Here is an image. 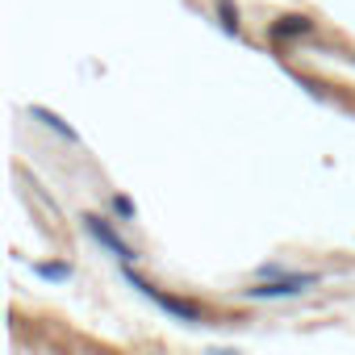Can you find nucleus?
Listing matches in <instances>:
<instances>
[{
    "instance_id": "3",
    "label": "nucleus",
    "mask_w": 355,
    "mask_h": 355,
    "mask_svg": "<svg viewBox=\"0 0 355 355\" xmlns=\"http://www.w3.org/2000/svg\"><path fill=\"white\" fill-rule=\"evenodd\" d=\"M84 222H88V230H92V234H96V239H101V243H105V247L121 259V263H130V259H134V251H130V247H125V243L109 230V222H105V218H84Z\"/></svg>"
},
{
    "instance_id": "4",
    "label": "nucleus",
    "mask_w": 355,
    "mask_h": 355,
    "mask_svg": "<svg viewBox=\"0 0 355 355\" xmlns=\"http://www.w3.org/2000/svg\"><path fill=\"white\" fill-rule=\"evenodd\" d=\"M34 117H38V121H46L51 130H59V134H67V138H76V130H71L67 121H59V117H55L51 109H42V105H34Z\"/></svg>"
},
{
    "instance_id": "1",
    "label": "nucleus",
    "mask_w": 355,
    "mask_h": 355,
    "mask_svg": "<svg viewBox=\"0 0 355 355\" xmlns=\"http://www.w3.org/2000/svg\"><path fill=\"white\" fill-rule=\"evenodd\" d=\"M125 276H130V284H134V288H142V293H146L155 305H163L167 313L184 318V322H197V305H189V301H180V297H167V293H159L155 284H146V280H142V276H134V272H125Z\"/></svg>"
},
{
    "instance_id": "8",
    "label": "nucleus",
    "mask_w": 355,
    "mask_h": 355,
    "mask_svg": "<svg viewBox=\"0 0 355 355\" xmlns=\"http://www.w3.org/2000/svg\"><path fill=\"white\" fill-rule=\"evenodd\" d=\"M113 205H117V214H121V218H134V205H130V201H125V197H117V201H113Z\"/></svg>"
},
{
    "instance_id": "7",
    "label": "nucleus",
    "mask_w": 355,
    "mask_h": 355,
    "mask_svg": "<svg viewBox=\"0 0 355 355\" xmlns=\"http://www.w3.org/2000/svg\"><path fill=\"white\" fill-rule=\"evenodd\" d=\"M218 9H222V26H226V30H239V13L230 9V0H222Z\"/></svg>"
},
{
    "instance_id": "2",
    "label": "nucleus",
    "mask_w": 355,
    "mask_h": 355,
    "mask_svg": "<svg viewBox=\"0 0 355 355\" xmlns=\"http://www.w3.org/2000/svg\"><path fill=\"white\" fill-rule=\"evenodd\" d=\"M309 284H318V276H284V280H268L263 288H247V297H288Z\"/></svg>"
},
{
    "instance_id": "5",
    "label": "nucleus",
    "mask_w": 355,
    "mask_h": 355,
    "mask_svg": "<svg viewBox=\"0 0 355 355\" xmlns=\"http://www.w3.org/2000/svg\"><path fill=\"white\" fill-rule=\"evenodd\" d=\"M305 30H309L305 17H284L280 26H272V34H280V38H288V34H305Z\"/></svg>"
},
{
    "instance_id": "6",
    "label": "nucleus",
    "mask_w": 355,
    "mask_h": 355,
    "mask_svg": "<svg viewBox=\"0 0 355 355\" xmlns=\"http://www.w3.org/2000/svg\"><path fill=\"white\" fill-rule=\"evenodd\" d=\"M38 276H46V280H67L71 272H67L63 263H38Z\"/></svg>"
}]
</instances>
